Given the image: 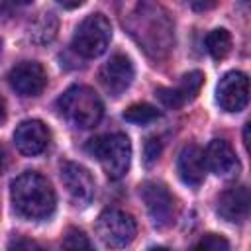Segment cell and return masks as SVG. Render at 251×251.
I'll use <instances>...</instances> for the list:
<instances>
[{
    "instance_id": "cell-1",
    "label": "cell",
    "mask_w": 251,
    "mask_h": 251,
    "mask_svg": "<svg viewBox=\"0 0 251 251\" xmlns=\"http://www.w3.org/2000/svg\"><path fill=\"white\" fill-rule=\"evenodd\" d=\"M122 22L149 57L163 59L171 51L175 43L173 22L169 12L155 0H133Z\"/></svg>"
},
{
    "instance_id": "cell-2",
    "label": "cell",
    "mask_w": 251,
    "mask_h": 251,
    "mask_svg": "<svg viewBox=\"0 0 251 251\" xmlns=\"http://www.w3.org/2000/svg\"><path fill=\"white\" fill-rule=\"evenodd\" d=\"M10 198L14 210L25 220H43L51 216L57 202L51 182L35 171H25L12 180Z\"/></svg>"
},
{
    "instance_id": "cell-3",
    "label": "cell",
    "mask_w": 251,
    "mask_h": 251,
    "mask_svg": "<svg viewBox=\"0 0 251 251\" xmlns=\"http://www.w3.org/2000/svg\"><path fill=\"white\" fill-rule=\"evenodd\" d=\"M61 114L76 127L82 129H90L94 127L104 114V106L100 96L90 88V86H82V84H75L71 88H67L59 102H57Z\"/></svg>"
},
{
    "instance_id": "cell-4",
    "label": "cell",
    "mask_w": 251,
    "mask_h": 251,
    "mask_svg": "<svg viewBox=\"0 0 251 251\" xmlns=\"http://www.w3.org/2000/svg\"><path fill=\"white\" fill-rule=\"evenodd\" d=\"M86 151L94 155L110 178H122L131 163V141L126 133H106L90 139Z\"/></svg>"
},
{
    "instance_id": "cell-5",
    "label": "cell",
    "mask_w": 251,
    "mask_h": 251,
    "mask_svg": "<svg viewBox=\"0 0 251 251\" xmlns=\"http://www.w3.org/2000/svg\"><path fill=\"white\" fill-rule=\"evenodd\" d=\"M110 39H112L110 20L104 14H90L78 24L73 35V47L78 55L86 59H94L108 49Z\"/></svg>"
},
{
    "instance_id": "cell-6",
    "label": "cell",
    "mask_w": 251,
    "mask_h": 251,
    "mask_svg": "<svg viewBox=\"0 0 251 251\" xmlns=\"http://www.w3.org/2000/svg\"><path fill=\"white\" fill-rule=\"evenodd\" d=\"M96 233L108 247H126L137 233V224L131 214L124 210H104L96 220Z\"/></svg>"
},
{
    "instance_id": "cell-7",
    "label": "cell",
    "mask_w": 251,
    "mask_h": 251,
    "mask_svg": "<svg viewBox=\"0 0 251 251\" xmlns=\"http://www.w3.org/2000/svg\"><path fill=\"white\" fill-rule=\"evenodd\" d=\"M141 198L149 212V218L155 227H169L175 220V198L161 182H145L141 186Z\"/></svg>"
},
{
    "instance_id": "cell-8",
    "label": "cell",
    "mask_w": 251,
    "mask_h": 251,
    "mask_svg": "<svg viewBox=\"0 0 251 251\" xmlns=\"http://www.w3.org/2000/svg\"><path fill=\"white\" fill-rule=\"evenodd\" d=\"M61 180L67 188V194L76 206H86L94 198V178L90 171L75 161H65L61 165Z\"/></svg>"
},
{
    "instance_id": "cell-9",
    "label": "cell",
    "mask_w": 251,
    "mask_h": 251,
    "mask_svg": "<svg viewBox=\"0 0 251 251\" xmlns=\"http://www.w3.org/2000/svg\"><path fill=\"white\" fill-rule=\"evenodd\" d=\"M218 104L226 112H241L249 100V80L245 73L229 71L222 76L216 90Z\"/></svg>"
},
{
    "instance_id": "cell-10",
    "label": "cell",
    "mask_w": 251,
    "mask_h": 251,
    "mask_svg": "<svg viewBox=\"0 0 251 251\" xmlns=\"http://www.w3.org/2000/svg\"><path fill=\"white\" fill-rule=\"evenodd\" d=\"M8 82L20 96H37L47 86V73L37 61H22L8 73Z\"/></svg>"
},
{
    "instance_id": "cell-11",
    "label": "cell",
    "mask_w": 251,
    "mask_h": 251,
    "mask_svg": "<svg viewBox=\"0 0 251 251\" xmlns=\"http://www.w3.org/2000/svg\"><path fill=\"white\" fill-rule=\"evenodd\" d=\"M133 63L126 57V55H114L110 57L102 69H100V82L104 86L106 92H110L112 96H120L122 92H126L129 88V84L133 82Z\"/></svg>"
},
{
    "instance_id": "cell-12",
    "label": "cell",
    "mask_w": 251,
    "mask_h": 251,
    "mask_svg": "<svg viewBox=\"0 0 251 251\" xmlns=\"http://www.w3.org/2000/svg\"><path fill=\"white\" fill-rule=\"evenodd\" d=\"M49 129L39 120H25L14 131V143L20 153L33 157L47 149L49 145Z\"/></svg>"
},
{
    "instance_id": "cell-13",
    "label": "cell",
    "mask_w": 251,
    "mask_h": 251,
    "mask_svg": "<svg viewBox=\"0 0 251 251\" xmlns=\"http://www.w3.org/2000/svg\"><path fill=\"white\" fill-rule=\"evenodd\" d=\"M218 214L233 224H241L249 216V190L247 186H231L218 198Z\"/></svg>"
},
{
    "instance_id": "cell-14",
    "label": "cell",
    "mask_w": 251,
    "mask_h": 251,
    "mask_svg": "<svg viewBox=\"0 0 251 251\" xmlns=\"http://www.w3.org/2000/svg\"><path fill=\"white\" fill-rule=\"evenodd\" d=\"M206 169H210L218 176H229L237 171V157L231 145L224 139H212L204 151Z\"/></svg>"
},
{
    "instance_id": "cell-15",
    "label": "cell",
    "mask_w": 251,
    "mask_h": 251,
    "mask_svg": "<svg viewBox=\"0 0 251 251\" xmlns=\"http://www.w3.org/2000/svg\"><path fill=\"white\" fill-rule=\"evenodd\" d=\"M178 175L188 186H200L206 176V161H204V151L198 145H186L178 153Z\"/></svg>"
},
{
    "instance_id": "cell-16",
    "label": "cell",
    "mask_w": 251,
    "mask_h": 251,
    "mask_svg": "<svg viewBox=\"0 0 251 251\" xmlns=\"http://www.w3.org/2000/svg\"><path fill=\"white\" fill-rule=\"evenodd\" d=\"M57 29H59L57 16L51 14V12H43L29 25V39L35 45H47V43H51L55 39Z\"/></svg>"
},
{
    "instance_id": "cell-17",
    "label": "cell",
    "mask_w": 251,
    "mask_h": 251,
    "mask_svg": "<svg viewBox=\"0 0 251 251\" xmlns=\"http://www.w3.org/2000/svg\"><path fill=\"white\" fill-rule=\"evenodd\" d=\"M206 47H208V53L216 61L226 59L229 55V51H231V35H229V31L224 29V27H218V29L210 31L208 37H206Z\"/></svg>"
},
{
    "instance_id": "cell-18",
    "label": "cell",
    "mask_w": 251,
    "mask_h": 251,
    "mask_svg": "<svg viewBox=\"0 0 251 251\" xmlns=\"http://www.w3.org/2000/svg\"><path fill=\"white\" fill-rule=\"evenodd\" d=\"M161 116V112L151 106V104H131L126 112H124V120L129 122V124H137V126H145V124H151L155 122L157 118Z\"/></svg>"
},
{
    "instance_id": "cell-19",
    "label": "cell",
    "mask_w": 251,
    "mask_h": 251,
    "mask_svg": "<svg viewBox=\"0 0 251 251\" xmlns=\"http://www.w3.org/2000/svg\"><path fill=\"white\" fill-rule=\"evenodd\" d=\"M202 84H204V75L200 71H192V73H186L182 76L180 84L176 86V92L182 98V102H188V100L196 98V94L200 92Z\"/></svg>"
},
{
    "instance_id": "cell-20",
    "label": "cell",
    "mask_w": 251,
    "mask_h": 251,
    "mask_svg": "<svg viewBox=\"0 0 251 251\" xmlns=\"http://www.w3.org/2000/svg\"><path fill=\"white\" fill-rule=\"evenodd\" d=\"M63 247H65V249H90L92 243H90V239H88L80 229L71 227V229L67 231L65 239H63Z\"/></svg>"
},
{
    "instance_id": "cell-21",
    "label": "cell",
    "mask_w": 251,
    "mask_h": 251,
    "mask_svg": "<svg viewBox=\"0 0 251 251\" xmlns=\"http://www.w3.org/2000/svg\"><path fill=\"white\" fill-rule=\"evenodd\" d=\"M194 247H196V249H204V251H226V249H229V243H227V239L222 237V235L208 233V235H204Z\"/></svg>"
},
{
    "instance_id": "cell-22",
    "label": "cell",
    "mask_w": 251,
    "mask_h": 251,
    "mask_svg": "<svg viewBox=\"0 0 251 251\" xmlns=\"http://www.w3.org/2000/svg\"><path fill=\"white\" fill-rule=\"evenodd\" d=\"M155 96L161 100V104H163V106H167V108H171V110H176V108H180V106L184 104V102H182V98L178 96L176 88L159 86V88L155 90Z\"/></svg>"
},
{
    "instance_id": "cell-23",
    "label": "cell",
    "mask_w": 251,
    "mask_h": 251,
    "mask_svg": "<svg viewBox=\"0 0 251 251\" xmlns=\"http://www.w3.org/2000/svg\"><path fill=\"white\" fill-rule=\"evenodd\" d=\"M159 155H161V141L157 137H149L145 141V163L147 165L155 163L159 159Z\"/></svg>"
},
{
    "instance_id": "cell-24",
    "label": "cell",
    "mask_w": 251,
    "mask_h": 251,
    "mask_svg": "<svg viewBox=\"0 0 251 251\" xmlns=\"http://www.w3.org/2000/svg\"><path fill=\"white\" fill-rule=\"evenodd\" d=\"M216 2H218V0H186V4H188L192 10H196V12H206V10L214 8Z\"/></svg>"
},
{
    "instance_id": "cell-25",
    "label": "cell",
    "mask_w": 251,
    "mask_h": 251,
    "mask_svg": "<svg viewBox=\"0 0 251 251\" xmlns=\"http://www.w3.org/2000/svg\"><path fill=\"white\" fill-rule=\"evenodd\" d=\"M10 249H39V245L31 239H16L10 243Z\"/></svg>"
},
{
    "instance_id": "cell-26",
    "label": "cell",
    "mask_w": 251,
    "mask_h": 251,
    "mask_svg": "<svg viewBox=\"0 0 251 251\" xmlns=\"http://www.w3.org/2000/svg\"><path fill=\"white\" fill-rule=\"evenodd\" d=\"M6 167H8V153H6V149L0 145V175L6 171Z\"/></svg>"
},
{
    "instance_id": "cell-27",
    "label": "cell",
    "mask_w": 251,
    "mask_h": 251,
    "mask_svg": "<svg viewBox=\"0 0 251 251\" xmlns=\"http://www.w3.org/2000/svg\"><path fill=\"white\" fill-rule=\"evenodd\" d=\"M57 2H59L63 8H69V10H71V8H78L80 4H84V0H57Z\"/></svg>"
},
{
    "instance_id": "cell-28",
    "label": "cell",
    "mask_w": 251,
    "mask_h": 251,
    "mask_svg": "<svg viewBox=\"0 0 251 251\" xmlns=\"http://www.w3.org/2000/svg\"><path fill=\"white\" fill-rule=\"evenodd\" d=\"M243 145L249 149V124H245V129H243Z\"/></svg>"
},
{
    "instance_id": "cell-29",
    "label": "cell",
    "mask_w": 251,
    "mask_h": 251,
    "mask_svg": "<svg viewBox=\"0 0 251 251\" xmlns=\"http://www.w3.org/2000/svg\"><path fill=\"white\" fill-rule=\"evenodd\" d=\"M4 116H6V106H4V100L0 98V122L4 120Z\"/></svg>"
},
{
    "instance_id": "cell-30",
    "label": "cell",
    "mask_w": 251,
    "mask_h": 251,
    "mask_svg": "<svg viewBox=\"0 0 251 251\" xmlns=\"http://www.w3.org/2000/svg\"><path fill=\"white\" fill-rule=\"evenodd\" d=\"M12 4H18V6H24V4H29L31 0H10Z\"/></svg>"
},
{
    "instance_id": "cell-31",
    "label": "cell",
    "mask_w": 251,
    "mask_h": 251,
    "mask_svg": "<svg viewBox=\"0 0 251 251\" xmlns=\"http://www.w3.org/2000/svg\"><path fill=\"white\" fill-rule=\"evenodd\" d=\"M243 2H247V0H243Z\"/></svg>"
}]
</instances>
